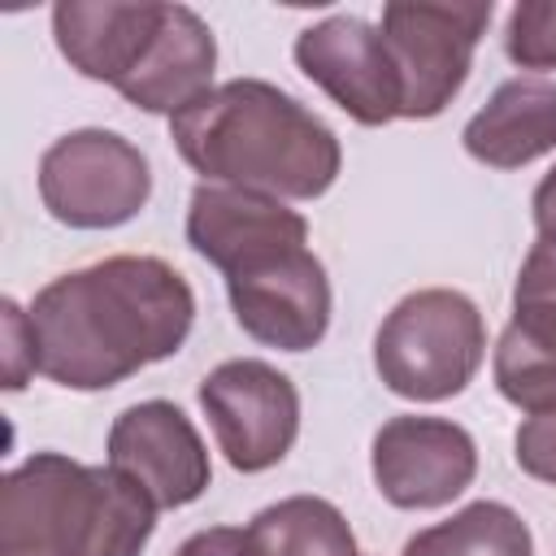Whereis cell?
Returning a JSON list of instances; mask_svg holds the SVG:
<instances>
[{"mask_svg":"<svg viewBox=\"0 0 556 556\" xmlns=\"http://www.w3.org/2000/svg\"><path fill=\"white\" fill-rule=\"evenodd\" d=\"M26 313L35 374L65 391H109L187 343L195 291L169 261L126 252L52 278Z\"/></svg>","mask_w":556,"mask_h":556,"instance_id":"6da1fadb","label":"cell"},{"mask_svg":"<svg viewBox=\"0 0 556 556\" xmlns=\"http://www.w3.org/2000/svg\"><path fill=\"white\" fill-rule=\"evenodd\" d=\"M187 243L226 278L235 321L278 352H308L330 330V278L308 248L304 213L274 195L200 182L187 204Z\"/></svg>","mask_w":556,"mask_h":556,"instance_id":"7a4b0ae2","label":"cell"},{"mask_svg":"<svg viewBox=\"0 0 556 556\" xmlns=\"http://www.w3.org/2000/svg\"><path fill=\"white\" fill-rule=\"evenodd\" d=\"M178 156L204 182L274 200H317L343 169L339 135L265 78H230L169 117Z\"/></svg>","mask_w":556,"mask_h":556,"instance_id":"3957f363","label":"cell"},{"mask_svg":"<svg viewBox=\"0 0 556 556\" xmlns=\"http://www.w3.org/2000/svg\"><path fill=\"white\" fill-rule=\"evenodd\" d=\"M156 504L113 465L35 452L0 482V556H139Z\"/></svg>","mask_w":556,"mask_h":556,"instance_id":"277c9868","label":"cell"},{"mask_svg":"<svg viewBox=\"0 0 556 556\" xmlns=\"http://www.w3.org/2000/svg\"><path fill=\"white\" fill-rule=\"evenodd\" d=\"M486 356V321L465 291L421 287L404 295L374 334V369L387 391L434 404L460 395Z\"/></svg>","mask_w":556,"mask_h":556,"instance_id":"5b68a950","label":"cell"},{"mask_svg":"<svg viewBox=\"0 0 556 556\" xmlns=\"http://www.w3.org/2000/svg\"><path fill=\"white\" fill-rule=\"evenodd\" d=\"M491 0L473 4H434V0H395L382 4V43L400 78V117L430 122L465 87L473 70L478 39L491 26Z\"/></svg>","mask_w":556,"mask_h":556,"instance_id":"8992f818","label":"cell"},{"mask_svg":"<svg viewBox=\"0 0 556 556\" xmlns=\"http://www.w3.org/2000/svg\"><path fill=\"white\" fill-rule=\"evenodd\" d=\"M152 195L148 156L117 130H70L39 156V200L70 230H113L143 213Z\"/></svg>","mask_w":556,"mask_h":556,"instance_id":"52a82bcc","label":"cell"},{"mask_svg":"<svg viewBox=\"0 0 556 556\" xmlns=\"http://www.w3.org/2000/svg\"><path fill=\"white\" fill-rule=\"evenodd\" d=\"M200 408L213 426L217 452L239 473L274 469L300 434V391L269 361H222L200 382Z\"/></svg>","mask_w":556,"mask_h":556,"instance_id":"ba28073f","label":"cell"},{"mask_svg":"<svg viewBox=\"0 0 556 556\" xmlns=\"http://www.w3.org/2000/svg\"><path fill=\"white\" fill-rule=\"evenodd\" d=\"M374 486L391 508H443L478 473V443L460 421L400 413L387 417L369 447Z\"/></svg>","mask_w":556,"mask_h":556,"instance_id":"9c48e42d","label":"cell"},{"mask_svg":"<svg viewBox=\"0 0 556 556\" xmlns=\"http://www.w3.org/2000/svg\"><path fill=\"white\" fill-rule=\"evenodd\" d=\"M109 465L135 482L156 508H187L195 504L208 482V447L191 417L169 400H139L122 408L109 426Z\"/></svg>","mask_w":556,"mask_h":556,"instance_id":"30bf717a","label":"cell"},{"mask_svg":"<svg viewBox=\"0 0 556 556\" xmlns=\"http://www.w3.org/2000/svg\"><path fill=\"white\" fill-rule=\"evenodd\" d=\"M295 65L308 83H317L352 122L387 126L400 117V78L382 30L356 13H334L295 35Z\"/></svg>","mask_w":556,"mask_h":556,"instance_id":"8fae6325","label":"cell"},{"mask_svg":"<svg viewBox=\"0 0 556 556\" xmlns=\"http://www.w3.org/2000/svg\"><path fill=\"white\" fill-rule=\"evenodd\" d=\"M491 374L508 404L526 413L556 408V243H534L521 261Z\"/></svg>","mask_w":556,"mask_h":556,"instance_id":"7c38bea8","label":"cell"},{"mask_svg":"<svg viewBox=\"0 0 556 556\" xmlns=\"http://www.w3.org/2000/svg\"><path fill=\"white\" fill-rule=\"evenodd\" d=\"M165 13L169 4L152 0H61L52 4V39L83 78L122 91L148 65Z\"/></svg>","mask_w":556,"mask_h":556,"instance_id":"4fadbf2b","label":"cell"},{"mask_svg":"<svg viewBox=\"0 0 556 556\" xmlns=\"http://www.w3.org/2000/svg\"><path fill=\"white\" fill-rule=\"evenodd\" d=\"M465 152L491 169H521L556 152V83L517 74L491 91V100L460 130Z\"/></svg>","mask_w":556,"mask_h":556,"instance_id":"5bb4252c","label":"cell"},{"mask_svg":"<svg viewBox=\"0 0 556 556\" xmlns=\"http://www.w3.org/2000/svg\"><path fill=\"white\" fill-rule=\"evenodd\" d=\"M243 556H356V539L330 500L287 495L248 521Z\"/></svg>","mask_w":556,"mask_h":556,"instance_id":"9a60e30c","label":"cell"},{"mask_svg":"<svg viewBox=\"0 0 556 556\" xmlns=\"http://www.w3.org/2000/svg\"><path fill=\"white\" fill-rule=\"evenodd\" d=\"M404 556H534V534L517 508L500 500H473L439 526L417 530Z\"/></svg>","mask_w":556,"mask_h":556,"instance_id":"2e32d148","label":"cell"},{"mask_svg":"<svg viewBox=\"0 0 556 556\" xmlns=\"http://www.w3.org/2000/svg\"><path fill=\"white\" fill-rule=\"evenodd\" d=\"M504 52L517 70H556V0L513 4L504 22Z\"/></svg>","mask_w":556,"mask_h":556,"instance_id":"e0dca14e","label":"cell"},{"mask_svg":"<svg viewBox=\"0 0 556 556\" xmlns=\"http://www.w3.org/2000/svg\"><path fill=\"white\" fill-rule=\"evenodd\" d=\"M513 460L521 473L556 486V408L530 413L513 434Z\"/></svg>","mask_w":556,"mask_h":556,"instance_id":"ac0fdd59","label":"cell"},{"mask_svg":"<svg viewBox=\"0 0 556 556\" xmlns=\"http://www.w3.org/2000/svg\"><path fill=\"white\" fill-rule=\"evenodd\" d=\"M0 321H4V391H22L26 378L35 374V330H30V313L17 300L0 304Z\"/></svg>","mask_w":556,"mask_h":556,"instance_id":"d6986e66","label":"cell"},{"mask_svg":"<svg viewBox=\"0 0 556 556\" xmlns=\"http://www.w3.org/2000/svg\"><path fill=\"white\" fill-rule=\"evenodd\" d=\"M174 556H243V530H235V526L195 530Z\"/></svg>","mask_w":556,"mask_h":556,"instance_id":"ffe728a7","label":"cell"},{"mask_svg":"<svg viewBox=\"0 0 556 556\" xmlns=\"http://www.w3.org/2000/svg\"><path fill=\"white\" fill-rule=\"evenodd\" d=\"M530 213H534L539 243H556V165L539 178V187L530 195Z\"/></svg>","mask_w":556,"mask_h":556,"instance_id":"44dd1931","label":"cell"}]
</instances>
